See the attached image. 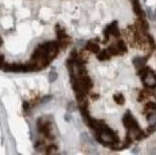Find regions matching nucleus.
Here are the masks:
<instances>
[{
	"label": "nucleus",
	"instance_id": "7",
	"mask_svg": "<svg viewBox=\"0 0 156 155\" xmlns=\"http://www.w3.org/2000/svg\"><path fill=\"white\" fill-rule=\"evenodd\" d=\"M76 110V106L73 102H70L68 105H67V111L68 112H73Z\"/></svg>",
	"mask_w": 156,
	"mask_h": 155
},
{
	"label": "nucleus",
	"instance_id": "8",
	"mask_svg": "<svg viewBox=\"0 0 156 155\" xmlns=\"http://www.w3.org/2000/svg\"><path fill=\"white\" fill-rule=\"evenodd\" d=\"M23 107H24V109H28V108H29V104H28L27 102H24Z\"/></svg>",
	"mask_w": 156,
	"mask_h": 155
},
{
	"label": "nucleus",
	"instance_id": "9",
	"mask_svg": "<svg viewBox=\"0 0 156 155\" xmlns=\"http://www.w3.org/2000/svg\"><path fill=\"white\" fill-rule=\"evenodd\" d=\"M64 118H65V120H66L67 122H69L70 119H71V117H70L69 115H65V116H64Z\"/></svg>",
	"mask_w": 156,
	"mask_h": 155
},
{
	"label": "nucleus",
	"instance_id": "3",
	"mask_svg": "<svg viewBox=\"0 0 156 155\" xmlns=\"http://www.w3.org/2000/svg\"><path fill=\"white\" fill-rule=\"evenodd\" d=\"M86 49L92 51L94 53H97V52H99V46H98L97 43H95L93 41H88L86 43Z\"/></svg>",
	"mask_w": 156,
	"mask_h": 155
},
{
	"label": "nucleus",
	"instance_id": "6",
	"mask_svg": "<svg viewBox=\"0 0 156 155\" xmlns=\"http://www.w3.org/2000/svg\"><path fill=\"white\" fill-rule=\"evenodd\" d=\"M114 101L118 103V104H123L125 102V99L123 96H115L114 97Z\"/></svg>",
	"mask_w": 156,
	"mask_h": 155
},
{
	"label": "nucleus",
	"instance_id": "4",
	"mask_svg": "<svg viewBox=\"0 0 156 155\" xmlns=\"http://www.w3.org/2000/svg\"><path fill=\"white\" fill-rule=\"evenodd\" d=\"M145 61L146 60L142 59V57H137L133 60V64L137 66V67H143L144 64H145Z\"/></svg>",
	"mask_w": 156,
	"mask_h": 155
},
{
	"label": "nucleus",
	"instance_id": "1",
	"mask_svg": "<svg viewBox=\"0 0 156 155\" xmlns=\"http://www.w3.org/2000/svg\"><path fill=\"white\" fill-rule=\"evenodd\" d=\"M144 83L148 87L156 86V75L153 73H148L144 77Z\"/></svg>",
	"mask_w": 156,
	"mask_h": 155
},
{
	"label": "nucleus",
	"instance_id": "2",
	"mask_svg": "<svg viewBox=\"0 0 156 155\" xmlns=\"http://www.w3.org/2000/svg\"><path fill=\"white\" fill-rule=\"evenodd\" d=\"M146 119H148V124H151V126H154V124H156V111L148 113V116H146Z\"/></svg>",
	"mask_w": 156,
	"mask_h": 155
},
{
	"label": "nucleus",
	"instance_id": "5",
	"mask_svg": "<svg viewBox=\"0 0 156 155\" xmlns=\"http://www.w3.org/2000/svg\"><path fill=\"white\" fill-rule=\"evenodd\" d=\"M57 79V72L55 71H52L50 74H49V81H51V83H53V81H55Z\"/></svg>",
	"mask_w": 156,
	"mask_h": 155
}]
</instances>
